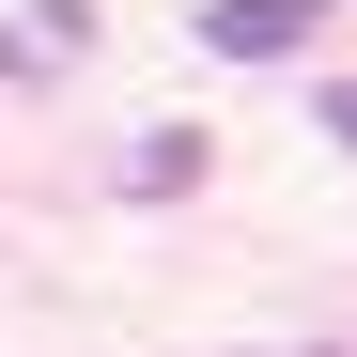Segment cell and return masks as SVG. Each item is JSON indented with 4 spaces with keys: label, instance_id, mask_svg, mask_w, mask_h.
I'll list each match as a JSON object with an SVG mask.
<instances>
[{
    "label": "cell",
    "instance_id": "cell-1",
    "mask_svg": "<svg viewBox=\"0 0 357 357\" xmlns=\"http://www.w3.org/2000/svg\"><path fill=\"white\" fill-rule=\"evenodd\" d=\"M311 31H326V0H202V47H218V63H295Z\"/></svg>",
    "mask_w": 357,
    "mask_h": 357
},
{
    "label": "cell",
    "instance_id": "cell-2",
    "mask_svg": "<svg viewBox=\"0 0 357 357\" xmlns=\"http://www.w3.org/2000/svg\"><path fill=\"white\" fill-rule=\"evenodd\" d=\"M187 171H202V140H187V125H155V140L125 155V187H140V202H171V187H187Z\"/></svg>",
    "mask_w": 357,
    "mask_h": 357
},
{
    "label": "cell",
    "instance_id": "cell-3",
    "mask_svg": "<svg viewBox=\"0 0 357 357\" xmlns=\"http://www.w3.org/2000/svg\"><path fill=\"white\" fill-rule=\"evenodd\" d=\"M326 125H342V155H357V78H342V93H326Z\"/></svg>",
    "mask_w": 357,
    "mask_h": 357
}]
</instances>
